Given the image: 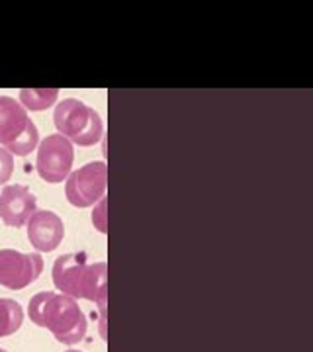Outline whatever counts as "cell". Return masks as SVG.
<instances>
[{"label": "cell", "instance_id": "4fadbf2b", "mask_svg": "<svg viewBox=\"0 0 313 352\" xmlns=\"http://www.w3.org/2000/svg\"><path fill=\"white\" fill-rule=\"evenodd\" d=\"M92 223L94 227L100 231V233H106V198H102L98 201V206L94 208V212H92Z\"/></svg>", "mask_w": 313, "mask_h": 352}, {"label": "cell", "instance_id": "9a60e30c", "mask_svg": "<svg viewBox=\"0 0 313 352\" xmlns=\"http://www.w3.org/2000/svg\"><path fill=\"white\" fill-rule=\"evenodd\" d=\"M0 352H6V351H4V349H0Z\"/></svg>", "mask_w": 313, "mask_h": 352}, {"label": "cell", "instance_id": "30bf717a", "mask_svg": "<svg viewBox=\"0 0 313 352\" xmlns=\"http://www.w3.org/2000/svg\"><path fill=\"white\" fill-rule=\"evenodd\" d=\"M57 98H59L57 88H22L20 90V104L32 112L47 110L57 102Z\"/></svg>", "mask_w": 313, "mask_h": 352}, {"label": "cell", "instance_id": "9c48e42d", "mask_svg": "<svg viewBox=\"0 0 313 352\" xmlns=\"http://www.w3.org/2000/svg\"><path fill=\"white\" fill-rule=\"evenodd\" d=\"M87 252H67L61 254L53 264V284L63 296L78 300L80 278L87 268Z\"/></svg>", "mask_w": 313, "mask_h": 352}, {"label": "cell", "instance_id": "5bb4252c", "mask_svg": "<svg viewBox=\"0 0 313 352\" xmlns=\"http://www.w3.org/2000/svg\"><path fill=\"white\" fill-rule=\"evenodd\" d=\"M67 352H80V351H67Z\"/></svg>", "mask_w": 313, "mask_h": 352}, {"label": "cell", "instance_id": "7c38bea8", "mask_svg": "<svg viewBox=\"0 0 313 352\" xmlns=\"http://www.w3.org/2000/svg\"><path fill=\"white\" fill-rule=\"evenodd\" d=\"M14 173V155L0 147V184H6Z\"/></svg>", "mask_w": 313, "mask_h": 352}, {"label": "cell", "instance_id": "3957f363", "mask_svg": "<svg viewBox=\"0 0 313 352\" xmlns=\"http://www.w3.org/2000/svg\"><path fill=\"white\" fill-rule=\"evenodd\" d=\"M38 143V126L28 116V110L10 96H0V147L16 157H25Z\"/></svg>", "mask_w": 313, "mask_h": 352}, {"label": "cell", "instance_id": "8992f818", "mask_svg": "<svg viewBox=\"0 0 313 352\" xmlns=\"http://www.w3.org/2000/svg\"><path fill=\"white\" fill-rule=\"evenodd\" d=\"M43 272V258L38 252H20L14 249L0 251V286L24 289Z\"/></svg>", "mask_w": 313, "mask_h": 352}, {"label": "cell", "instance_id": "ba28073f", "mask_svg": "<svg viewBox=\"0 0 313 352\" xmlns=\"http://www.w3.org/2000/svg\"><path fill=\"white\" fill-rule=\"evenodd\" d=\"M65 237L63 219L55 212L38 210L28 219V239L39 252L55 251Z\"/></svg>", "mask_w": 313, "mask_h": 352}, {"label": "cell", "instance_id": "52a82bcc", "mask_svg": "<svg viewBox=\"0 0 313 352\" xmlns=\"http://www.w3.org/2000/svg\"><path fill=\"white\" fill-rule=\"evenodd\" d=\"M38 212V200L28 186L10 184L0 192V219L8 227H22Z\"/></svg>", "mask_w": 313, "mask_h": 352}, {"label": "cell", "instance_id": "7a4b0ae2", "mask_svg": "<svg viewBox=\"0 0 313 352\" xmlns=\"http://www.w3.org/2000/svg\"><path fill=\"white\" fill-rule=\"evenodd\" d=\"M53 124L59 135L80 147L96 145L104 135V124L98 112L76 98H67L57 104Z\"/></svg>", "mask_w": 313, "mask_h": 352}, {"label": "cell", "instance_id": "5b68a950", "mask_svg": "<svg viewBox=\"0 0 313 352\" xmlns=\"http://www.w3.org/2000/svg\"><path fill=\"white\" fill-rule=\"evenodd\" d=\"M73 161H75L73 143L59 133L50 135L39 143L36 168H38V175L45 182H50V184L63 182L67 176L71 175Z\"/></svg>", "mask_w": 313, "mask_h": 352}, {"label": "cell", "instance_id": "6da1fadb", "mask_svg": "<svg viewBox=\"0 0 313 352\" xmlns=\"http://www.w3.org/2000/svg\"><path fill=\"white\" fill-rule=\"evenodd\" d=\"M28 314L38 327L47 329L63 344H76L87 335V317L69 296L39 292L30 300Z\"/></svg>", "mask_w": 313, "mask_h": 352}, {"label": "cell", "instance_id": "277c9868", "mask_svg": "<svg viewBox=\"0 0 313 352\" xmlns=\"http://www.w3.org/2000/svg\"><path fill=\"white\" fill-rule=\"evenodd\" d=\"M106 188L108 166L104 161H92L69 175L65 184V196L75 208H90L104 198Z\"/></svg>", "mask_w": 313, "mask_h": 352}, {"label": "cell", "instance_id": "8fae6325", "mask_svg": "<svg viewBox=\"0 0 313 352\" xmlns=\"http://www.w3.org/2000/svg\"><path fill=\"white\" fill-rule=\"evenodd\" d=\"M24 323L22 305L8 298H0V339L10 337Z\"/></svg>", "mask_w": 313, "mask_h": 352}]
</instances>
